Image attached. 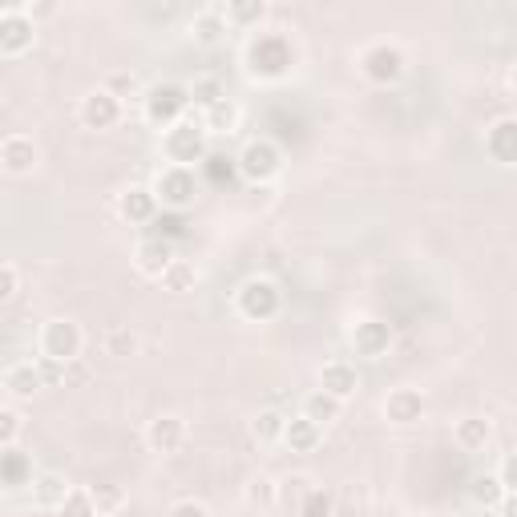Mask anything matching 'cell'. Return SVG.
<instances>
[{
    "label": "cell",
    "instance_id": "obj_1",
    "mask_svg": "<svg viewBox=\"0 0 517 517\" xmlns=\"http://www.w3.org/2000/svg\"><path fill=\"white\" fill-rule=\"evenodd\" d=\"M142 106H146V122L150 126H162V130H174L178 122H186V110H190V89L166 81V85H154L146 97H142Z\"/></svg>",
    "mask_w": 517,
    "mask_h": 517
},
{
    "label": "cell",
    "instance_id": "obj_2",
    "mask_svg": "<svg viewBox=\"0 0 517 517\" xmlns=\"http://www.w3.org/2000/svg\"><path fill=\"white\" fill-rule=\"evenodd\" d=\"M81 348H85V336H81V324L77 320H69V316L45 320V328H41V356L61 360V364H77L81 360Z\"/></svg>",
    "mask_w": 517,
    "mask_h": 517
},
{
    "label": "cell",
    "instance_id": "obj_3",
    "mask_svg": "<svg viewBox=\"0 0 517 517\" xmlns=\"http://www.w3.org/2000/svg\"><path fill=\"white\" fill-rule=\"evenodd\" d=\"M170 166H198L206 158V126L202 122H178L174 130H166V142H162Z\"/></svg>",
    "mask_w": 517,
    "mask_h": 517
},
{
    "label": "cell",
    "instance_id": "obj_4",
    "mask_svg": "<svg viewBox=\"0 0 517 517\" xmlns=\"http://www.w3.org/2000/svg\"><path fill=\"white\" fill-rule=\"evenodd\" d=\"M154 194H158L162 206H170V211H186V206L198 198V174L190 166H166L154 178Z\"/></svg>",
    "mask_w": 517,
    "mask_h": 517
},
{
    "label": "cell",
    "instance_id": "obj_5",
    "mask_svg": "<svg viewBox=\"0 0 517 517\" xmlns=\"http://www.w3.org/2000/svg\"><path fill=\"white\" fill-rule=\"evenodd\" d=\"M295 65V49L287 45V37L267 33L251 45V73L255 77H283Z\"/></svg>",
    "mask_w": 517,
    "mask_h": 517
},
{
    "label": "cell",
    "instance_id": "obj_6",
    "mask_svg": "<svg viewBox=\"0 0 517 517\" xmlns=\"http://www.w3.org/2000/svg\"><path fill=\"white\" fill-rule=\"evenodd\" d=\"M360 73L372 81V85H396L404 77V53L388 41H376L360 53Z\"/></svg>",
    "mask_w": 517,
    "mask_h": 517
},
{
    "label": "cell",
    "instance_id": "obj_7",
    "mask_svg": "<svg viewBox=\"0 0 517 517\" xmlns=\"http://www.w3.org/2000/svg\"><path fill=\"white\" fill-rule=\"evenodd\" d=\"M235 162H239V174H243L247 182H271V178L283 170V154H279V146L267 142V138L247 142Z\"/></svg>",
    "mask_w": 517,
    "mask_h": 517
},
{
    "label": "cell",
    "instance_id": "obj_8",
    "mask_svg": "<svg viewBox=\"0 0 517 517\" xmlns=\"http://www.w3.org/2000/svg\"><path fill=\"white\" fill-rule=\"evenodd\" d=\"M279 307H283V295L271 279H247L239 287V312L247 320H271V316H279Z\"/></svg>",
    "mask_w": 517,
    "mask_h": 517
},
{
    "label": "cell",
    "instance_id": "obj_9",
    "mask_svg": "<svg viewBox=\"0 0 517 517\" xmlns=\"http://www.w3.org/2000/svg\"><path fill=\"white\" fill-rule=\"evenodd\" d=\"M29 45H33V17L25 13V5H5L0 9V53L21 57Z\"/></svg>",
    "mask_w": 517,
    "mask_h": 517
},
{
    "label": "cell",
    "instance_id": "obj_10",
    "mask_svg": "<svg viewBox=\"0 0 517 517\" xmlns=\"http://www.w3.org/2000/svg\"><path fill=\"white\" fill-rule=\"evenodd\" d=\"M81 122L85 130H114L122 122V97H114L110 89H93L81 97Z\"/></svg>",
    "mask_w": 517,
    "mask_h": 517
},
{
    "label": "cell",
    "instance_id": "obj_11",
    "mask_svg": "<svg viewBox=\"0 0 517 517\" xmlns=\"http://www.w3.org/2000/svg\"><path fill=\"white\" fill-rule=\"evenodd\" d=\"M174 259H178V255H174V243H170V239H162V235L142 239V243H138V255H134L138 271H142V275H150V279H162V275H166V267H170Z\"/></svg>",
    "mask_w": 517,
    "mask_h": 517
},
{
    "label": "cell",
    "instance_id": "obj_12",
    "mask_svg": "<svg viewBox=\"0 0 517 517\" xmlns=\"http://www.w3.org/2000/svg\"><path fill=\"white\" fill-rule=\"evenodd\" d=\"M384 417H388L392 425H417V421L425 417V392H417V388H396V392H388Z\"/></svg>",
    "mask_w": 517,
    "mask_h": 517
},
{
    "label": "cell",
    "instance_id": "obj_13",
    "mask_svg": "<svg viewBox=\"0 0 517 517\" xmlns=\"http://www.w3.org/2000/svg\"><path fill=\"white\" fill-rule=\"evenodd\" d=\"M485 150L501 166H517V118H497L485 134Z\"/></svg>",
    "mask_w": 517,
    "mask_h": 517
},
{
    "label": "cell",
    "instance_id": "obj_14",
    "mask_svg": "<svg viewBox=\"0 0 517 517\" xmlns=\"http://www.w3.org/2000/svg\"><path fill=\"white\" fill-rule=\"evenodd\" d=\"M45 380H41V368L37 360H21V364H9L5 368V392H9V404L17 400H29L33 392H41Z\"/></svg>",
    "mask_w": 517,
    "mask_h": 517
},
{
    "label": "cell",
    "instance_id": "obj_15",
    "mask_svg": "<svg viewBox=\"0 0 517 517\" xmlns=\"http://www.w3.org/2000/svg\"><path fill=\"white\" fill-rule=\"evenodd\" d=\"M158 194H154V186H130L126 194H122V202H118V211H122V219L126 223H154L158 219Z\"/></svg>",
    "mask_w": 517,
    "mask_h": 517
},
{
    "label": "cell",
    "instance_id": "obj_16",
    "mask_svg": "<svg viewBox=\"0 0 517 517\" xmlns=\"http://www.w3.org/2000/svg\"><path fill=\"white\" fill-rule=\"evenodd\" d=\"M37 142L29 134H9L5 142H0V162H5L9 174H29L37 166Z\"/></svg>",
    "mask_w": 517,
    "mask_h": 517
},
{
    "label": "cell",
    "instance_id": "obj_17",
    "mask_svg": "<svg viewBox=\"0 0 517 517\" xmlns=\"http://www.w3.org/2000/svg\"><path fill=\"white\" fill-rule=\"evenodd\" d=\"M182 441H186V421L182 417H154L150 429H146V445L154 453H162V457L166 453H178Z\"/></svg>",
    "mask_w": 517,
    "mask_h": 517
},
{
    "label": "cell",
    "instance_id": "obj_18",
    "mask_svg": "<svg viewBox=\"0 0 517 517\" xmlns=\"http://www.w3.org/2000/svg\"><path fill=\"white\" fill-rule=\"evenodd\" d=\"M352 344L360 356H384L392 348V328L380 324V320H360L356 332H352Z\"/></svg>",
    "mask_w": 517,
    "mask_h": 517
},
{
    "label": "cell",
    "instance_id": "obj_19",
    "mask_svg": "<svg viewBox=\"0 0 517 517\" xmlns=\"http://www.w3.org/2000/svg\"><path fill=\"white\" fill-rule=\"evenodd\" d=\"M320 388H324V392H332L336 400H348V396H356L360 376H356V368H352V364L332 360V364H324V372H320Z\"/></svg>",
    "mask_w": 517,
    "mask_h": 517
},
{
    "label": "cell",
    "instance_id": "obj_20",
    "mask_svg": "<svg viewBox=\"0 0 517 517\" xmlns=\"http://www.w3.org/2000/svg\"><path fill=\"white\" fill-rule=\"evenodd\" d=\"M69 493H73V489H69V481H65L61 473H37V481H33V501H37V509H61Z\"/></svg>",
    "mask_w": 517,
    "mask_h": 517
},
{
    "label": "cell",
    "instance_id": "obj_21",
    "mask_svg": "<svg viewBox=\"0 0 517 517\" xmlns=\"http://www.w3.org/2000/svg\"><path fill=\"white\" fill-rule=\"evenodd\" d=\"M0 477H5L9 489H21V485H33V481H37V477H33V461H29L17 445L0 453Z\"/></svg>",
    "mask_w": 517,
    "mask_h": 517
},
{
    "label": "cell",
    "instance_id": "obj_22",
    "mask_svg": "<svg viewBox=\"0 0 517 517\" xmlns=\"http://www.w3.org/2000/svg\"><path fill=\"white\" fill-rule=\"evenodd\" d=\"M227 9H202L198 17H194V25H190V33H194V41L198 45H219L223 41V33H227Z\"/></svg>",
    "mask_w": 517,
    "mask_h": 517
},
{
    "label": "cell",
    "instance_id": "obj_23",
    "mask_svg": "<svg viewBox=\"0 0 517 517\" xmlns=\"http://www.w3.org/2000/svg\"><path fill=\"white\" fill-rule=\"evenodd\" d=\"M283 445H291V453H312L320 445V425L312 417H291L287 433H283Z\"/></svg>",
    "mask_w": 517,
    "mask_h": 517
},
{
    "label": "cell",
    "instance_id": "obj_24",
    "mask_svg": "<svg viewBox=\"0 0 517 517\" xmlns=\"http://www.w3.org/2000/svg\"><path fill=\"white\" fill-rule=\"evenodd\" d=\"M489 437H493V425H489L485 417H465V421H457V429H453V441H457L465 453L485 449Z\"/></svg>",
    "mask_w": 517,
    "mask_h": 517
},
{
    "label": "cell",
    "instance_id": "obj_25",
    "mask_svg": "<svg viewBox=\"0 0 517 517\" xmlns=\"http://www.w3.org/2000/svg\"><path fill=\"white\" fill-rule=\"evenodd\" d=\"M340 412H344V400H336L332 392H312L303 400V417H312L316 425H328V421H340Z\"/></svg>",
    "mask_w": 517,
    "mask_h": 517
},
{
    "label": "cell",
    "instance_id": "obj_26",
    "mask_svg": "<svg viewBox=\"0 0 517 517\" xmlns=\"http://www.w3.org/2000/svg\"><path fill=\"white\" fill-rule=\"evenodd\" d=\"M202 126H206V134H231L235 126H239V106L231 97H223L219 106H211L202 114Z\"/></svg>",
    "mask_w": 517,
    "mask_h": 517
},
{
    "label": "cell",
    "instance_id": "obj_27",
    "mask_svg": "<svg viewBox=\"0 0 517 517\" xmlns=\"http://www.w3.org/2000/svg\"><path fill=\"white\" fill-rule=\"evenodd\" d=\"M287 421H291V417H283L279 408H263L259 417L251 421V433H255V441L271 445V441H283V433H287Z\"/></svg>",
    "mask_w": 517,
    "mask_h": 517
},
{
    "label": "cell",
    "instance_id": "obj_28",
    "mask_svg": "<svg viewBox=\"0 0 517 517\" xmlns=\"http://www.w3.org/2000/svg\"><path fill=\"white\" fill-rule=\"evenodd\" d=\"M469 497H473L477 505L493 509V505H501V501H505V485H501V477H497V473H477V477H473V485H469Z\"/></svg>",
    "mask_w": 517,
    "mask_h": 517
},
{
    "label": "cell",
    "instance_id": "obj_29",
    "mask_svg": "<svg viewBox=\"0 0 517 517\" xmlns=\"http://www.w3.org/2000/svg\"><path fill=\"white\" fill-rule=\"evenodd\" d=\"M194 283H198V271H194V263H186V259H174V263L166 267V275H162V287L174 291V295L194 291Z\"/></svg>",
    "mask_w": 517,
    "mask_h": 517
},
{
    "label": "cell",
    "instance_id": "obj_30",
    "mask_svg": "<svg viewBox=\"0 0 517 517\" xmlns=\"http://www.w3.org/2000/svg\"><path fill=\"white\" fill-rule=\"evenodd\" d=\"M227 97V89H223V81L219 77H202V81H194V89H190V101L206 114L211 106H219V101Z\"/></svg>",
    "mask_w": 517,
    "mask_h": 517
},
{
    "label": "cell",
    "instance_id": "obj_31",
    "mask_svg": "<svg viewBox=\"0 0 517 517\" xmlns=\"http://www.w3.org/2000/svg\"><path fill=\"white\" fill-rule=\"evenodd\" d=\"M263 17H267L263 0H235V5H227V21L231 25H259Z\"/></svg>",
    "mask_w": 517,
    "mask_h": 517
},
{
    "label": "cell",
    "instance_id": "obj_32",
    "mask_svg": "<svg viewBox=\"0 0 517 517\" xmlns=\"http://www.w3.org/2000/svg\"><path fill=\"white\" fill-rule=\"evenodd\" d=\"M61 517H97V501H93V489H73L65 497V505L57 509Z\"/></svg>",
    "mask_w": 517,
    "mask_h": 517
},
{
    "label": "cell",
    "instance_id": "obj_33",
    "mask_svg": "<svg viewBox=\"0 0 517 517\" xmlns=\"http://www.w3.org/2000/svg\"><path fill=\"white\" fill-rule=\"evenodd\" d=\"M336 501L328 489H307L303 493V505H299V517H332Z\"/></svg>",
    "mask_w": 517,
    "mask_h": 517
},
{
    "label": "cell",
    "instance_id": "obj_34",
    "mask_svg": "<svg viewBox=\"0 0 517 517\" xmlns=\"http://www.w3.org/2000/svg\"><path fill=\"white\" fill-rule=\"evenodd\" d=\"M17 433H21V412H17V404H5L0 408V449H13Z\"/></svg>",
    "mask_w": 517,
    "mask_h": 517
},
{
    "label": "cell",
    "instance_id": "obj_35",
    "mask_svg": "<svg viewBox=\"0 0 517 517\" xmlns=\"http://www.w3.org/2000/svg\"><path fill=\"white\" fill-rule=\"evenodd\" d=\"M106 348H110V356H130V352L138 348V336H134L130 328H110Z\"/></svg>",
    "mask_w": 517,
    "mask_h": 517
},
{
    "label": "cell",
    "instance_id": "obj_36",
    "mask_svg": "<svg viewBox=\"0 0 517 517\" xmlns=\"http://www.w3.org/2000/svg\"><path fill=\"white\" fill-rule=\"evenodd\" d=\"M93 501H97V513H114V509H122L126 493L118 485H97L93 489Z\"/></svg>",
    "mask_w": 517,
    "mask_h": 517
},
{
    "label": "cell",
    "instance_id": "obj_37",
    "mask_svg": "<svg viewBox=\"0 0 517 517\" xmlns=\"http://www.w3.org/2000/svg\"><path fill=\"white\" fill-rule=\"evenodd\" d=\"M21 291V275H17V263H0V299H17Z\"/></svg>",
    "mask_w": 517,
    "mask_h": 517
},
{
    "label": "cell",
    "instance_id": "obj_38",
    "mask_svg": "<svg viewBox=\"0 0 517 517\" xmlns=\"http://www.w3.org/2000/svg\"><path fill=\"white\" fill-rule=\"evenodd\" d=\"M37 368H41V380H45V384H65V380H69V364H61V360L37 356Z\"/></svg>",
    "mask_w": 517,
    "mask_h": 517
},
{
    "label": "cell",
    "instance_id": "obj_39",
    "mask_svg": "<svg viewBox=\"0 0 517 517\" xmlns=\"http://www.w3.org/2000/svg\"><path fill=\"white\" fill-rule=\"evenodd\" d=\"M275 493H279V485H275L271 477H255V481H251V501L271 505V501H275Z\"/></svg>",
    "mask_w": 517,
    "mask_h": 517
},
{
    "label": "cell",
    "instance_id": "obj_40",
    "mask_svg": "<svg viewBox=\"0 0 517 517\" xmlns=\"http://www.w3.org/2000/svg\"><path fill=\"white\" fill-rule=\"evenodd\" d=\"M497 477H501V485H505V493H517V453H509V457L501 461V469H497Z\"/></svg>",
    "mask_w": 517,
    "mask_h": 517
},
{
    "label": "cell",
    "instance_id": "obj_41",
    "mask_svg": "<svg viewBox=\"0 0 517 517\" xmlns=\"http://www.w3.org/2000/svg\"><path fill=\"white\" fill-rule=\"evenodd\" d=\"M166 517H211V513H206V505H202V501H178Z\"/></svg>",
    "mask_w": 517,
    "mask_h": 517
},
{
    "label": "cell",
    "instance_id": "obj_42",
    "mask_svg": "<svg viewBox=\"0 0 517 517\" xmlns=\"http://www.w3.org/2000/svg\"><path fill=\"white\" fill-rule=\"evenodd\" d=\"M497 509H501V517H517V493H505V501Z\"/></svg>",
    "mask_w": 517,
    "mask_h": 517
},
{
    "label": "cell",
    "instance_id": "obj_43",
    "mask_svg": "<svg viewBox=\"0 0 517 517\" xmlns=\"http://www.w3.org/2000/svg\"><path fill=\"white\" fill-rule=\"evenodd\" d=\"M509 81H513V89H517V61H513V73H509Z\"/></svg>",
    "mask_w": 517,
    "mask_h": 517
},
{
    "label": "cell",
    "instance_id": "obj_44",
    "mask_svg": "<svg viewBox=\"0 0 517 517\" xmlns=\"http://www.w3.org/2000/svg\"><path fill=\"white\" fill-rule=\"evenodd\" d=\"M404 517H425V513H404Z\"/></svg>",
    "mask_w": 517,
    "mask_h": 517
}]
</instances>
